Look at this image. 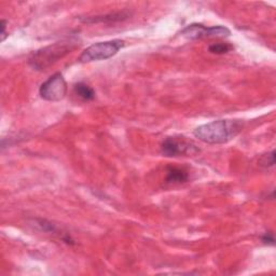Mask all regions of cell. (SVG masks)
<instances>
[{
	"label": "cell",
	"instance_id": "obj_12",
	"mask_svg": "<svg viewBox=\"0 0 276 276\" xmlns=\"http://www.w3.org/2000/svg\"><path fill=\"white\" fill-rule=\"evenodd\" d=\"M262 242L264 244H266V245H274L275 240H274L273 233H270V232L269 233H265L263 235V238H262Z\"/></svg>",
	"mask_w": 276,
	"mask_h": 276
},
{
	"label": "cell",
	"instance_id": "obj_6",
	"mask_svg": "<svg viewBox=\"0 0 276 276\" xmlns=\"http://www.w3.org/2000/svg\"><path fill=\"white\" fill-rule=\"evenodd\" d=\"M181 35L190 40H196V39L204 38H223L231 35V31L225 26H211L207 27L202 24H191L187 26Z\"/></svg>",
	"mask_w": 276,
	"mask_h": 276
},
{
	"label": "cell",
	"instance_id": "obj_9",
	"mask_svg": "<svg viewBox=\"0 0 276 276\" xmlns=\"http://www.w3.org/2000/svg\"><path fill=\"white\" fill-rule=\"evenodd\" d=\"M74 91L78 97H80L83 100L90 101L95 98V91H94L90 85L83 82H78L74 86Z\"/></svg>",
	"mask_w": 276,
	"mask_h": 276
},
{
	"label": "cell",
	"instance_id": "obj_8",
	"mask_svg": "<svg viewBox=\"0 0 276 276\" xmlns=\"http://www.w3.org/2000/svg\"><path fill=\"white\" fill-rule=\"evenodd\" d=\"M130 17L129 13L126 12H117V13H110L102 15V17H93V18H86L82 19V22L84 23H104V22H119L126 20Z\"/></svg>",
	"mask_w": 276,
	"mask_h": 276
},
{
	"label": "cell",
	"instance_id": "obj_11",
	"mask_svg": "<svg viewBox=\"0 0 276 276\" xmlns=\"http://www.w3.org/2000/svg\"><path fill=\"white\" fill-rule=\"evenodd\" d=\"M260 165L264 168H271L275 164V151L272 150L270 153H266L260 159Z\"/></svg>",
	"mask_w": 276,
	"mask_h": 276
},
{
	"label": "cell",
	"instance_id": "obj_4",
	"mask_svg": "<svg viewBox=\"0 0 276 276\" xmlns=\"http://www.w3.org/2000/svg\"><path fill=\"white\" fill-rule=\"evenodd\" d=\"M41 98L48 101H60L66 96L67 83L62 74L58 73L45 80L39 89Z\"/></svg>",
	"mask_w": 276,
	"mask_h": 276
},
{
	"label": "cell",
	"instance_id": "obj_1",
	"mask_svg": "<svg viewBox=\"0 0 276 276\" xmlns=\"http://www.w3.org/2000/svg\"><path fill=\"white\" fill-rule=\"evenodd\" d=\"M243 124L238 120H217L200 125L193 135L208 145H223L234 139L241 133Z\"/></svg>",
	"mask_w": 276,
	"mask_h": 276
},
{
	"label": "cell",
	"instance_id": "obj_5",
	"mask_svg": "<svg viewBox=\"0 0 276 276\" xmlns=\"http://www.w3.org/2000/svg\"><path fill=\"white\" fill-rule=\"evenodd\" d=\"M161 152L164 156L176 157L181 155H194L200 150L190 141L184 137H168L165 138L161 146Z\"/></svg>",
	"mask_w": 276,
	"mask_h": 276
},
{
	"label": "cell",
	"instance_id": "obj_2",
	"mask_svg": "<svg viewBox=\"0 0 276 276\" xmlns=\"http://www.w3.org/2000/svg\"><path fill=\"white\" fill-rule=\"evenodd\" d=\"M76 46L77 41H74L72 39L48 45L31 54L29 64L36 70H45L59 60L64 58L65 55L69 54Z\"/></svg>",
	"mask_w": 276,
	"mask_h": 276
},
{
	"label": "cell",
	"instance_id": "obj_10",
	"mask_svg": "<svg viewBox=\"0 0 276 276\" xmlns=\"http://www.w3.org/2000/svg\"><path fill=\"white\" fill-rule=\"evenodd\" d=\"M234 48L233 45L230 44V43H214V44H210L209 48H208V51L212 54H218V55H222V54H227L230 51H232Z\"/></svg>",
	"mask_w": 276,
	"mask_h": 276
},
{
	"label": "cell",
	"instance_id": "obj_7",
	"mask_svg": "<svg viewBox=\"0 0 276 276\" xmlns=\"http://www.w3.org/2000/svg\"><path fill=\"white\" fill-rule=\"evenodd\" d=\"M167 173V183L169 184H183L189 178L188 173L185 170L176 167H169Z\"/></svg>",
	"mask_w": 276,
	"mask_h": 276
},
{
	"label": "cell",
	"instance_id": "obj_13",
	"mask_svg": "<svg viewBox=\"0 0 276 276\" xmlns=\"http://www.w3.org/2000/svg\"><path fill=\"white\" fill-rule=\"evenodd\" d=\"M0 35H2V41H5L7 37V21L5 20L2 21V33H0Z\"/></svg>",
	"mask_w": 276,
	"mask_h": 276
},
{
	"label": "cell",
	"instance_id": "obj_3",
	"mask_svg": "<svg viewBox=\"0 0 276 276\" xmlns=\"http://www.w3.org/2000/svg\"><path fill=\"white\" fill-rule=\"evenodd\" d=\"M124 45L125 42L120 39L94 43L81 53L78 61L80 63H91L112 59L122 48H124Z\"/></svg>",
	"mask_w": 276,
	"mask_h": 276
}]
</instances>
